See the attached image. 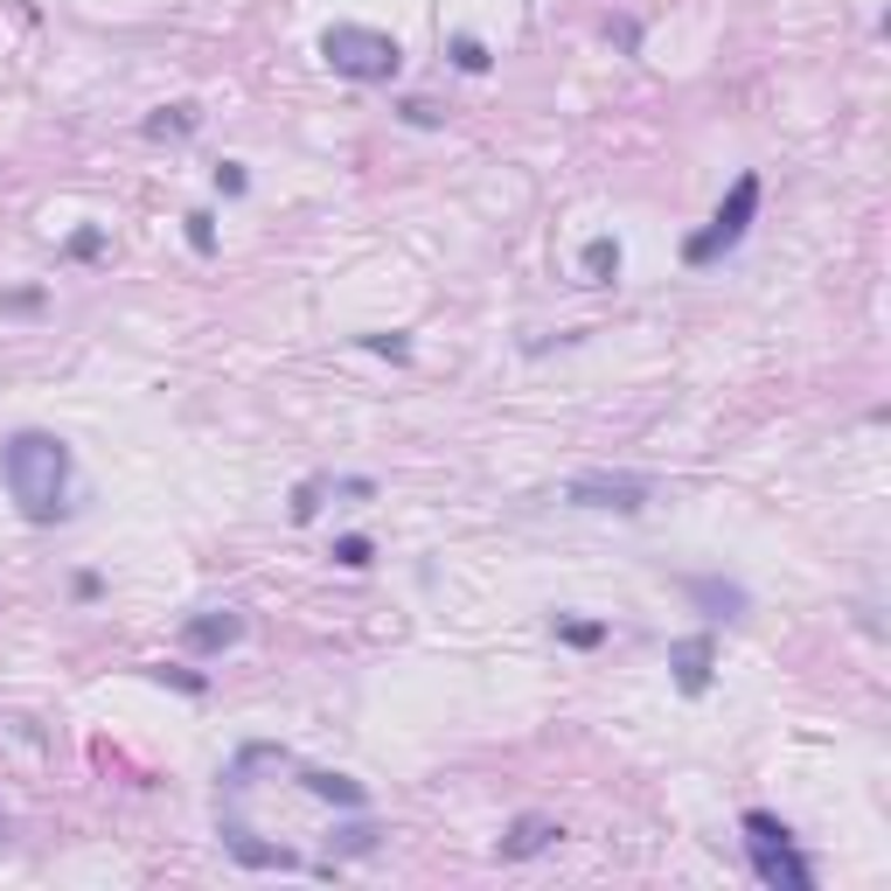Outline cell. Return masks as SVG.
<instances>
[{"label":"cell","instance_id":"16","mask_svg":"<svg viewBox=\"0 0 891 891\" xmlns=\"http://www.w3.org/2000/svg\"><path fill=\"white\" fill-rule=\"evenodd\" d=\"M446 57H453V70H467V77H481V70L494 63L481 36H453V42H446Z\"/></svg>","mask_w":891,"mask_h":891},{"label":"cell","instance_id":"20","mask_svg":"<svg viewBox=\"0 0 891 891\" xmlns=\"http://www.w3.org/2000/svg\"><path fill=\"white\" fill-rule=\"evenodd\" d=\"M398 119H404V126H426V133H432V126H446V112H439L432 98H404V104H398Z\"/></svg>","mask_w":891,"mask_h":891},{"label":"cell","instance_id":"24","mask_svg":"<svg viewBox=\"0 0 891 891\" xmlns=\"http://www.w3.org/2000/svg\"><path fill=\"white\" fill-rule=\"evenodd\" d=\"M0 307H14V313H29V307H42V293H8Z\"/></svg>","mask_w":891,"mask_h":891},{"label":"cell","instance_id":"19","mask_svg":"<svg viewBox=\"0 0 891 891\" xmlns=\"http://www.w3.org/2000/svg\"><path fill=\"white\" fill-rule=\"evenodd\" d=\"M147 675H153V683H174L181 697H202V690H209V675H196V669H174V662H153Z\"/></svg>","mask_w":891,"mask_h":891},{"label":"cell","instance_id":"13","mask_svg":"<svg viewBox=\"0 0 891 891\" xmlns=\"http://www.w3.org/2000/svg\"><path fill=\"white\" fill-rule=\"evenodd\" d=\"M579 272H585V286H613L620 279V238H592L579 251Z\"/></svg>","mask_w":891,"mask_h":891},{"label":"cell","instance_id":"2","mask_svg":"<svg viewBox=\"0 0 891 891\" xmlns=\"http://www.w3.org/2000/svg\"><path fill=\"white\" fill-rule=\"evenodd\" d=\"M739 835H745V863L767 891H815V863L801 857L794 829L773 815V808H745L739 815Z\"/></svg>","mask_w":891,"mask_h":891},{"label":"cell","instance_id":"3","mask_svg":"<svg viewBox=\"0 0 891 891\" xmlns=\"http://www.w3.org/2000/svg\"><path fill=\"white\" fill-rule=\"evenodd\" d=\"M321 57H328L334 77H349V84H390V77L404 70L398 36L362 29V21H334V29L321 36Z\"/></svg>","mask_w":891,"mask_h":891},{"label":"cell","instance_id":"23","mask_svg":"<svg viewBox=\"0 0 891 891\" xmlns=\"http://www.w3.org/2000/svg\"><path fill=\"white\" fill-rule=\"evenodd\" d=\"M104 251V230H77L70 238V258H98Z\"/></svg>","mask_w":891,"mask_h":891},{"label":"cell","instance_id":"4","mask_svg":"<svg viewBox=\"0 0 891 891\" xmlns=\"http://www.w3.org/2000/svg\"><path fill=\"white\" fill-rule=\"evenodd\" d=\"M759 223V174H739L724 189V202H718V217L697 230V238H683V266H718L724 251H739L745 244V230Z\"/></svg>","mask_w":891,"mask_h":891},{"label":"cell","instance_id":"17","mask_svg":"<svg viewBox=\"0 0 891 891\" xmlns=\"http://www.w3.org/2000/svg\"><path fill=\"white\" fill-rule=\"evenodd\" d=\"M558 641L564 648H599V641H607V620H564L558 613Z\"/></svg>","mask_w":891,"mask_h":891},{"label":"cell","instance_id":"7","mask_svg":"<svg viewBox=\"0 0 891 891\" xmlns=\"http://www.w3.org/2000/svg\"><path fill=\"white\" fill-rule=\"evenodd\" d=\"M711 662H718V641H711V634L669 641V675H675V690H683V697H703V690H711Z\"/></svg>","mask_w":891,"mask_h":891},{"label":"cell","instance_id":"9","mask_svg":"<svg viewBox=\"0 0 891 891\" xmlns=\"http://www.w3.org/2000/svg\"><path fill=\"white\" fill-rule=\"evenodd\" d=\"M683 592H690V607H703L711 620H745L752 613V592L739 579H683Z\"/></svg>","mask_w":891,"mask_h":891},{"label":"cell","instance_id":"6","mask_svg":"<svg viewBox=\"0 0 891 891\" xmlns=\"http://www.w3.org/2000/svg\"><path fill=\"white\" fill-rule=\"evenodd\" d=\"M223 850L238 857V863H251V871H300V850H286V843H258V829L238 815V808L223 801Z\"/></svg>","mask_w":891,"mask_h":891},{"label":"cell","instance_id":"14","mask_svg":"<svg viewBox=\"0 0 891 891\" xmlns=\"http://www.w3.org/2000/svg\"><path fill=\"white\" fill-rule=\"evenodd\" d=\"M334 494V474H307L300 488H293V522H313L321 515V502Z\"/></svg>","mask_w":891,"mask_h":891},{"label":"cell","instance_id":"15","mask_svg":"<svg viewBox=\"0 0 891 891\" xmlns=\"http://www.w3.org/2000/svg\"><path fill=\"white\" fill-rule=\"evenodd\" d=\"M328 558L342 564V571H370V564H377V543L362 537V530H349V537H334V550H328Z\"/></svg>","mask_w":891,"mask_h":891},{"label":"cell","instance_id":"11","mask_svg":"<svg viewBox=\"0 0 891 891\" xmlns=\"http://www.w3.org/2000/svg\"><path fill=\"white\" fill-rule=\"evenodd\" d=\"M293 773H300V788H307L313 801H328V808H370V788H362V780H349V773L300 767V759H293Z\"/></svg>","mask_w":891,"mask_h":891},{"label":"cell","instance_id":"1","mask_svg":"<svg viewBox=\"0 0 891 891\" xmlns=\"http://www.w3.org/2000/svg\"><path fill=\"white\" fill-rule=\"evenodd\" d=\"M0 488L29 522H63L70 515V446L42 426H21L0 439Z\"/></svg>","mask_w":891,"mask_h":891},{"label":"cell","instance_id":"18","mask_svg":"<svg viewBox=\"0 0 891 891\" xmlns=\"http://www.w3.org/2000/svg\"><path fill=\"white\" fill-rule=\"evenodd\" d=\"M181 223H189V251L196 258H217V217H209V209H189Z\"/></svg>","mask_w":891,"mask_h":891},{"label":"cell","instance_id":"12","mask_svg":"<svg viewBox=\"0 0 891 891\" xmlns=\"http://www.w3.org/2000/svg\"><path fill=\"white\" fill-rule=\"evenodd\" d=\"M196 126H202V104L181 98V104H161V112L147 119V140H189Z\"/></svg>","mask_w":891,"mask_h":891},{"label":"cell","instance_id":"8","mask_svg":"<svg viewBox=\"0 0 891 891\" xmlns=\"http://www.w3.org/2000/svg\"><path fill=\"white\" fill-rule=\"evenodd\" d=\"M238 641H244V613H230V607L196 613L189 627H181V648H189V654H223V648H238Z\"/></svg>","mask_w":891,"mask_h":891},{"label":"cell","instance_id":"22","mask_svg":"<svg viewBox=\"0 0 891 891\" xmlns=\"http://www.w3.org/2000/svg\"><path fill=\"white\" fill-rule=\"evenodd\" d=\"M362 349H377V356H390V362H404V356H411L404 334H362Z\"/></svg>","mask_w":891,"mask_h":891},{"label":"cell","instance_id":"10","mask_svg":"<svg viewBox=\"0 0 891 891\" xmlns=\"http://www.w3.org/2000/svg\"><path fill=\"white\" fill-rule=\"evenodd\" d=\"M558 835H564V822H550V815H515L509 835H502L494 850H502V863H522V857H543Z\"/></svg>","mask_w":891,"mask_h":891},{"label":"cell","instance_id":"5","mask_svg":"<svg viewBox=\"0 0 891 891\" xmlns=\"http://www.w3.org/2000/svg\"><path fill=\"white\" fill-rule=\"evenodd\" d=\"M571 509H607V515H641L654 502V481L648 474H613V467H592V474H579L564 488Z\"/></svg>","mask_w":891,"mask_h":891},{"label":"cell","instance_id":"21","mask_svg":"<svg viewBox=\"0 0 891 891\" xmlns=\"http://www.w3.org/2000/svg\"><path fill=\"white\" fill-rule=\"evenodd\" d=\"M244 189H251V174L238 161H217V196H244Z\"/></svg>","mask_w":891,"mask_h":891}]
</instances>
